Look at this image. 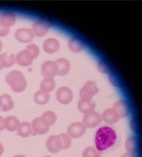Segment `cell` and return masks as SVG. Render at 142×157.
Segmentation results:
<instances>
[{
	"label": "cell",
	"instance_id": "obj_37",
	"mask_svg": "<svg viewBox=\"0 0 142 157\" xmlns=\"http://www.w3.org/2000/svg\"><path fill=\"white\" fill-rule=\"evenodd\" d=\"M2 48H3V43H2V42L0 41V51H1V49H2Z\"/></svg>",
	"mask_w": 142,
	"mask_h": 157
},
{
	"label": "cell",
	"instance_id": "obj_1",
	"mask_svg": "<svg viewBox=\"0 0 142 157\" xmlns=\"http://www.w3.org/2000/svg\"><path fill=\"white\" fill-rule=\"evenodd\" d=\"M117 135L114 129L109 126H103L97 129L95 136L96 149L98 151H105L114 146L116 142Z\"/></svg>",
	"mask_w": 142,
	"mask_h": 157
},
{
	"label": "cell",
	"instance_id": "obj_29",
	"mask_svg": "<svg viewBox=\"0 0 142 157\" xmlns=\"http://www.w3.org/2000/svg\"><path fill=\"white\" fill-rule=\"evenodd\" d=\"M25 50L27 51L28 53L32 56L34 59L36 58L37 56H39V54H40V49H39L38 46L36 45V44H29V45H28L27 48H25Z\"/></svg>",
	"mask_w": 142,
	"mask_h": 157
},
{
	"label": "cell",
	"instance_id": "obj_27",
	"mask_svg": "<svg viewBox=\"0 0 142 157\" xmlns=\"http://www.w3.org/2000/svg\"><path fill=\"white\" fill-rule=\"evenodd\" d=\"M3 61H4V67H9L16 62V57L12 54H3L2 55Z\"/></svg>",
	"mask_w": 142,
	"mask_h": 157
},
{
	"label": "cell",
	"instance_id": "obj_19",
	"mask_svg": "<svg viewBox=\"0 0 142 157\" xmlns=\"http://www.w3.org/2000/svg\"><path fill=\"white\" fill-rule=\"evenodd\" d=\"M41 119L44 123V124L50 127L54 124L55 122L57 121V115L55 114V112L52 111H45L41 117Z\"/></svg>",
	"mask_w": 142,
	"mask_h": 157
},
{
	"label": "cell",
	"instance_id": "obj_26",
	"mask_svg": "<svg viewBox=\"0 0 142 157\" xmlns=\"http://www.w3.org/2000/svg\"><path fill=\"white\" fill-rule=\"evenodd\" d=\"M59 137H60L62 149H66V148H68L72 145V138L67 134H65V133L60 134L59 135Z\"/></svg>",
	"mask_w": 142,
	"mask_h": 157
},
{
	"label": "cell",
	"instance_id": "obj_36",
	"mask_svg": "<svg viewBox=\"0 0 142 157\" xmlns=\"http://www.w3.org/2000/svg\"><path fill=\"white\" fill-rule=\"evenodd\" d=\"M14 157H26V156H24V155H15Z\"/></svg>",
	"mask_w": 142,
	"mask_h": 157
},
{
	"label": "cell",
	"instance_id": "obj_34",
	"mask_svg": "<svg viewBox=\"0 0 142 157\" xmlns=\"http://www.w3.org/2000/svg\"><path fill=\"white\" fill-rule=\"evenodd\" d=\"M121 157H134L133 154H130V153H127V154H124Z\"/></svg>",
	"mask_w": 142,
	"mask_h": 157
},
{
	"label": "cell",
	"instance_id": "obj_8",
	"mask_svg": "<svg viewBox=\"0 0 142 157\" xmlns=\"http://www.w3.org/2000/svg\"><path fill=\"white\" fill-rule=\"evenodd\" d=\"M41 75L45 78H54L57 75V67L54 61L47 60L41 65Z\"/></svg>",
	"mask_w": 142,
	"mask_h": 157
},
{
	"label": "cell",
	"instance_id": "obj_33",
	"mask_svg": "<svg viewBox=\"0 0 142 157\" xmlns=\"http://www.w3.org/2000/svg\"><path fill=\"white\" fill-rule=\"evenodd\" d=\"M4 61H3V58H2V55H0V69L4 68Z\"/></svg>",
	"mask_w": 142,
	"mask_h": 157
},
{
	"label": "cell",
	"instance_id": "obj_14",
	"mask_svg": "<svg viewBox=\"0 0 142 157\" xmlns=\"http://www.w3.org/2000/svg\"><path fill=\"white\" fill-rule=\"evenodd\" d=\"M43 48L47 54H54L59 50L60 42L55 38H48L43 43Z\"/></svg>",
	"mask_w": 142,
	"mask_h": 157
},
{
	"label": "cell",
	"instance_id": "obj_21",
	"mask_svg": "<svg viewBox=\"0 0 142 157\" xmlns=\"http://www.w3.org/2000/svg\"><path fill=\"white\" fill-rule=\"evenodd\" d=\"M55 80L54 78H45L41 83V90L45 93H49L52 91H54L55 88Z\"/></svg>",
	"mask_w": 142,
	"mask_h": 157
},
{
	"label": "cell",
	"instance_id": "obj_12",
	"mask_svg": "<svg viewBox=\"0 0 142 157\" xmlns=\"http://www.w3.org/2000/svg\"><path fill=\"white\" fill-rule=\"evenodd\" d=\"M57 67V75L65 76L68 74L71 69V64L68 60L65 58H60L55 61Z\"/></svg>",
	"mask_w": 142,
	"mask_h": 157
},
{
	"label": "cell",
	"instance_id": "obj_11",
	"mask_svg": "<svg viewBox=\"0 0 142 157\" xmlns=\"http://www.w3.org/2000/svg\"><path fill=\"white\" fill-rule=\"evenodd\" d=\"M46 147L47 150L51 153H58L62 149L61 143L59 136H51L47 140Z\"/></svg>",
	"mask_w": 142,
	"mask_h": 157
},
{
	"label": "cell",
	"instance_id": "obj_15",
	"mask_svg": "<svg viewBox=\"0 0 142 157\" xmlns=\"http://www.w3.org/2000/svg\"><path fill=\"white\" fill-rule=\"evenodd\" d=\"M0 23L7 28L11 27L16 23V15L10 11H5L0 16Z\"/></svg>",
	"mask_w": 142,
	"mask_h": 157
},
{
	"label": "cell",
	"instance_id": "obj_10",
	"mask_svg": "<svg viewBox=\"0 0 142 157\" xmlns=\"http://www.w3.org/2000/svg\"><path fill=\"white\" fill-rule=\"evenodd\" d=\"M31 129H32L33 135H43L48 132L49 127L44 124V123L41 121V117H36L32 121Z\"/></svg>",
	"mask_w": 142,
	"mask_h": 157
},
{
	"label": "cell",
	"instance_id": "obj_30",
	"mask_svg": "<svg viewBox=\"0 0 142 157\" xmlns=\"http://www.w3.org/2000/svg\"><path fill=\"white\" fill-rule=\"evenodd\" d=\"M99 156L98 154H97V151L95 148L93 147H88L84 150V153H83V157H97Z\"/></svg>",
	"mask_w": 142,
	"mask_h": 157
},
{
	"label": "cell",
	"instance_id": "obj_9",
	"mask_svg": "<svg viewBox=\"0 0 142 157\" xmlns=\"http://www.w3.org/2000/svg\"><path fill=\"white\" fill-rule=\"evenodd\" d=\"M34 35H33L31 29L27 28H21L17 29L15 34L16 39L20 42H29L34 39Z\"/></svg>",
	"mask_w": 142,
	"mask_h": 157
},
{
	"label": "cell",
	"instance_id": "obj_18",
	"mask_svg": "<svg viewBox=\"0 0 142 157\" xmlns=\"http://www.w3.org/2000/svg\"><path fill=\"white\" fill-rule=\"evenodd\" d=\"M103 120L109 124H115L119 120L120 117L115 109H108L103 114Z\"/></svg>",
	"mask_w": 142,
	"mask_h": 157
},
{
	"label": "cell",
	"instance_id": "obj_7",
	"mask_svg": "<svg viewBox=\"0 0 142 157\" xmlns=\"http://www.w3.org/2000/svg\"><path fill=\"white\" fill-rule=\"evenodd\" d=\"M100 122H101V116L96 111H90L86 113L83 119L84 125L88 128H94L97 124H99Z\"/></svg>",
	"mask_w": 142,
	"mask_h": 157
},
{
	"label": "cell",
	"instance_id": "obj_39",
	"mask_svg": "<svg viewBox=\"0 0 142 157\" xmlns=\"http://www.w3.org/2000/svg\"><path fill=\"white\" fill-rule=\"evenodd\" d=\"M97 157H101V156H97Z\"/></svg>",
	"mask_w": 142,
	"mask_h": 157
},
{
	"label": "cell",
	"instance_id": "obj_38",
	"mask_svg": "<svg viewBox=\"0 0 142 157\" xmlns=\"http://www.w3.org/2000/svg\"><path fill=\"white\" fill-rule=\"evenodd\" d=\"M45 157H52V156H45Z\"/></svg>",
	"mask_w": 142,
	"mask_h": 157
},
{
	"label": "cell",
	"instance_id": "obj_31",
	"mask_svg": "<svg viewBox=\"0 0 142 157\" xmlns=\"http://www.w3.org/2000/svg\"><path fill=\"white\" fill-rule=\"evenodd\" d=\"M9 32V28L5 27V25H3L0 23V36H7Z\"/></svg>",
	"mask_w": 142,
	"mask_h": 157
},
{
	"label": "cell",
	"instance_id": "obj_2",
	"mask_svg": "<svg viewBox=\"0 0 142 157\" xmlns=\"http://www.w3.org/2000/svg\"><path fill=\"white\" fill-rule=\"evenodd\" d=\"M5 80L10 86L11 89L16 93H21L27 86V80L22 72L14 70L6 75Z\"/></svg>",
	"mask_w": 142,
	"mask_h": 157
},
{
	"label": "cell",
	"instance_id": "obj_23",
	"mask_svg": "<svg viewBox=\"0 0 142 157\" xmlns=\"http://www.w3.org/2000/svg\"><path fill=\"white\" fill-rule=\"evenodd\" d=\"M17 134L22 136V137H28L29 135L32 134V129H31V124L28 122H23L21 123L17 129Z\"/></svg>",
	"mask_w": 142,
	"mask_h": 157
},
{
	"label": "cell",
	"instance_id": "obj_35",
	"mask_svg": "<svg viewBox=\"0 0 142 157\" xmlns=\"http://www.w3.org/2000/svg\"><path fill=\"white\" fill-rule=\"evenodd\" d=\"M3 152H4V147H3L2 143H0V156L2 155Z\"/></svg>",
	"mask_w": 142,
	"mask_h": 157
},
{
	"label": "cell",
	"instance_id": "obj_4",
	"mask_svg": "<svg viewBox=\"0 0 142 157\" xmlns=\"http://www.w3.org/2000/svg\"><path fill=\"white\" fill-rule=\"evenodd\" d=\"M56 97H57V100L60 102V104L67 105V104H70L73 100V93L67 86H62L59 88V90L57 91Z\"/></svg>",
	"mask_w": 142,
	"mask_h": 157
},
{
	"label": "cell",
	"instance_id": "obj_32",
	"mask_svg": "<svg viewBox=\"0 0 142 157\" xmlns=\"http://www.w3.org/2000/svg\"><path fill=\"white\" fill-rule=\"evenodd\" d=\"M5 129V118L0 116V131Z\"/></svg>",
	"mask_w": 142,
	"mask_h": 157
},
{
	"label": "cell",
	"instance_id": "obj_20",
	"mask_svg": "<svg viewBox=\"0 0 142 157\" xmlns=\"http://www.w3.org/2000/svg\"><path fill=\"white\" fill-rule=\"evenodd\" d=\"M20 124L21 123L17 117L9 116L5 118V129H7L9 131L17 130Z\"/></svg>",
	"mask_w": 142,
	"mask_h": 157
},
{
	"label": "cell",
	"instance_id": "obj_28",
	"mask_svg": "<svg viewBox=\"0 0 142 157\" xmlns=\"http://www.w3.org/2000/svg\"><path fill=\"white\" fill-rule=\"evenodd\" d=\"M126 149L129 151L130 154H133L136 151V148H137V144H136V141L133 137H129L128 140L126 141V144H125Z\"/></svg>",
	"mask_w": 142,
	"mask_h": 157
},
{
	"label": "cell",
	"instance_id": "obj_3",
	"mask_svg": "<svg viewBox=\"0 0 142 157\" xmlns=\"http://www.w3.org/2000/svg\"><path fill=\"white\" fill-rule=\"evenodd\" d=\"M49 29H50V24L47 22L43 20H38L32 24L31 31L34 36L41 37L46 36L49 31Z\"/></svg>",
	"mask_w": 142,
	"mask_h": 157
},
{
	"label": "cell",
	"instance_id": "obj_25",
	"mask_svg": "<svg viewBox=\"0 0 142 157\" xmlns=\"http://www.w3.org/2000/svg\"><path fill=\"white\" fill-rule=\"evenodd\" d=\"M115 110L118 113L120 117H126V115L128 114V108L123 101L117 102L115 105Z\"/></svg>",
	"mask_w": 142,
	"mask_h": 157
},
{
	"label": "cell",
	"instance_id": "obj_22",
	"mask_svg": "<svg viewBox=\"0 0 142 157\" xmlns=\"http://www.w3.org/2000/svg\"><path fill=\"white\" fill-rule=\"evenodd\" d=\"M34 99L38 105H46L47 103L50 100V95H49V93L39 90L35 93Z\"/></svg>",
	"mask_w": 142,
	"mask_h": 157
},
{
	"label": "cell",
	"instance_id": "obj_16",
	"mask_svg": "<svg viewBox=\"0 0 142 157\" xmlns=\"http://www.w3.org/2000/svg\"><path fill=\"white\" fill-rule=\"evenodd\" d=\"M14 106L12 98L8 94H3L0 96V109L3 111H10Z\"/></svg>",
	"mask_w": 142,
	"mask_h": 157
},
{
	"label": "cell",
	"instance_id": "obj_6",
	"mask_svg": "<svg viewBox=\"0 0 142 157\" xmlns=\"http://www.w3.org/2000/svg\"><path fill=\"white\" fill-rule=\"evenodd\" d=\"M86 127L84 125L83 123L76 122L73 123L67 129V135L71 138H79L85 132Z\"/></svg>",
	"mask_w": 142,
	"mask_h": 157
},
{
	"label": "cell",
	"instance_id": "obj_13",
	"mask_svg": "<svg viewBox=\"0 0 142 157\" xmlns=\"http://www.w3.org/2000/svg\"><path fill=\"white\" fill-rule=\"evenodd\" d=\"M33 60H34V58L25 49L19 52L16 57V61L20 66H23V67H28L30 64H32Z\"/></svg>",
	"mask_w": 142,
	"mask_h": 157
},
{
	"label": "cell",
	"instance_id": "obj_24",
	"mask_svg": "<svg viewBox=\"0 0 142 157\" xmlns=\"http://www.w3.org/2000/svg\"><path fill=\"white\" fill-rule=\"evenodd\" d=\"M68 48L73 53H79L83 50V43L77 38H71L68 42Z\"/></svg>",
	"mask_w": 142,
	"mask_h": 157
},
{
	"label": "cell",
	"instance_id": "obj_5",
	"mask_svg": "<svg viewBox=\"0 0 142 157\" xmlns=\"http://www.w3.org/2000/svg\"><path fill=\"white\" fill-rule=\"evenodd\" d=\"M98 88L93 81H87L80 90L81 99H92V98L97 93Z\"/></svg>",
	"mask_w": 142,
	"mask_h": 157
},
{
	"label": "cell",
	"instance_id": "obj_17",
	"mask_svg": "<svg viewBox=\"0 0 142 157\" xmlns=\"http://www.w3.org/2000/svg\"><path fill=\"white\" fill-rule=\"evenodd\" d=\"M78 108L81 112L86 114L90 111H93L95 108V103L92 99H81L78 102Z\"/></svg>",
	"mask_w": 142,
	"mask_h": 157
}]
</instances>
